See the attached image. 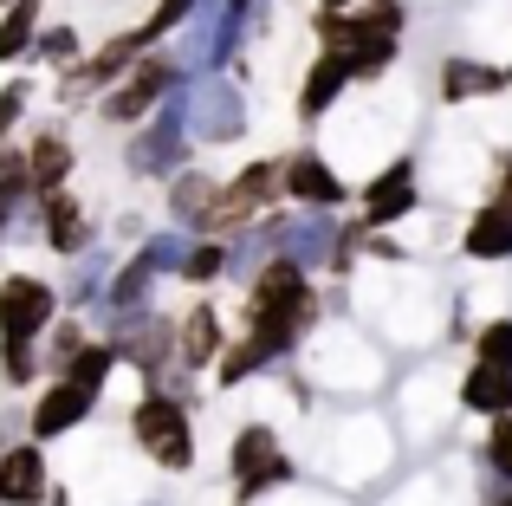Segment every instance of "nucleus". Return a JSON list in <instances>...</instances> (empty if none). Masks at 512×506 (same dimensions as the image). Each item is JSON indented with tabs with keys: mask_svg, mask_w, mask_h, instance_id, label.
Masks as SVG:
<instances>
[{
	"mask_svg": "<svg viewBox=\"0 0 512 506\" xmlns=\"http://www.w3.org/2000/svg\"><path fill=\"white\" fill-rule=\"evenodd\" d=\"M312 318H318V299H312V279H305L299 260H273L260 279H253L247 325H253V338L266 344V357L292 351V338H299Z\"/></svg>",
	"mask_w": 512,
	"mask_h": 506,
	"instance_id": "1",
	"label": "nucleus"
},
{
	"mask_svg": "<svg viewBox=\"0 0 512 506\" xmlns=\"http://www.w3.org/2000/svg\"><path fill=\"white\" fill-rule=\"evenodd\" d=\"M130 429H137V442L150 448L156 461H163V468H195V435H188V409L175 403V396H143L137 403V416H130Z\"/></svg>",
	"mask_w": 512,
	"mask_h": 506,
	"instance_id": "2",
	"label": "nucleus"
},
{
	"mask_svg": "<svg viewBox=\"0 0 512 506\" xmlns=\"http://www.w3.org/2000/svg\"><path fill=\"white\" fill-rule=\"evenodd\" d=\"M59 312V292L33 273H13L0 279V338H39Z\"/></svg>",
	"mask_w": 512,
	"mask_h": 506,
	"instance_id": "3",
	"label": "nucleus"
},
{
	"mask_svg": "<svg viewBox=\"0 0 512 506\" xmlns=\"http://www.w3.org/2000/svg\"><path fill=\"white\" fill-rule=\"evenodd\" d=\"M286 455H279V442H273V429L266 422H253V429H240V442H234V481H240V500H253V494H266L273 481H286Z\"/></svg>",
	"mask_w": 512,
	"mask_h": 506,
	"instance_id": "4",
	"label": "nucleus"
},
{
	"mask_svg": "<svg viewBox=\"0 0 512 506\" xmlns=\"http://www.w3.org/2000/svg\"><path fill=\"white\" fill-rule=\"evenodd\" d=\"M415 202H422V189H415V163L396 156V163L363 189V228H389V221L415 215Z\"/></svg>",
	"mask_w": 512,
	"mask_h": 506,
	"instance_id": "5",
	"label": "nucleus"
},
{
	"mask_svg": "<svg viewBox=\"0 0 512 506\" xmlns=\"http://www.w3.org/2000/svg\"><path fill=\"white\" fill-rule=\"evenodd\" d=\"M286 195L299 208H338L344 182H338V169H331L318 150H299V156H286Z\"/></svg>",
	"mask_w": 512,
	"mask_h": 506,
	"instance_id": "6",
	"label": "nucleus"
},
{
	"mask_svg": "<svg viewBox=\"0 0 512 506\" xmlns=\"http://www.w3.org/2000/svg\"><path fill=\"white\" fill-rule=\"evenodd\" d=\"M169 85H175V65H169V59H143L137 72L124 78V91H111V98H104V117L130 124V117H143V111H150V104L163 98Z\"/></svg>",
	"mask_w": 512,
	"mask_h": 506,
	"instance_id": "7",
	"label": "nucleus"
},
{
	"mask_svg": "<svg viewBox=\"0 0 512 506\" xmlns=\"http://www.w3.org/2000/svg\"><path fill=\"white\" fill-rule=\"evenodd\" d=\"M91 396H98V390L59 377V383H52V390L33 403V435H39V442H52V435H65L72 422H85V416H91Z\"/></svg>",
	"mask_w": 512,
	"mask_h": 506,
	"instance_id": "8",
	"label": "nucleus"
},
{
	"mask_svg": "<svg viewBox=\"0 0 512 506\" xmlns=\"http://www.w3.org/2000/svg\"><path fill=\"white\" fill-rule=\"evenodd\" d=\"M46 500V455L39 448H0V506Z\"/></svg>",
	"mask_w": 512,
	"mask_h": 506,
	"instance_id": "9",
	"label": "nucleus"
},
{
	"mask_svg": "<svg viewBox=\"0 0 512 506\" xmlns=\"http://www.w3.org/2000/svg\"><path fill=\"white\" fill-rule=\"evenodd\" d=\"M221 312H214L208 299L195 305V312L182 318V325H175V357H182L188 370H201V364H214V357H221Z\"/></svg>",
	"mask_w": 512,
	"mask_h": 506,
	"instance_id": "10",
	"label": "nucleus"
},
{
	"mask_svg": "<svg viewBox=\"0 0 512 506\" xmlns=\"http://www.w3.org/2000/svg\"><path fill=\"white\" fill-rule=\"evenodd\" d=\"M493 91H506L500 65H487V59H448V65H441V98H448V104L493 98Z\"/></svg>",
	"mask_w": 512,
	"mask_h": 506,
	"instance_id": "11",
	"label": "nucleus"
},
{
	"mask_svg": "<svg viewBox=\"0 0 512 506\" xmlns=\"http://www.w3.org/2000/svg\"><path fill=\"white\" fill-rule=\"evenodd\" d=\"M344 85H350V65L338 59V52H318V65L305 72V91H299V117H305V124L325 117L331 104L344 98Z\"/></svg>",
	"mask_w": 512,
	"mask_h": 506,
	"instance_id": "12",
	"label": "nucleus"
},
{
	"mask_svg": "<svg viewBox=\"0 0 512 506\" xmlns=\"http://www.w3.org/2000/svg\"><path fill=\"white\" fill-rule=\"evenodd\" d=\"M467 260H512V208L487 202L474 221H467Z\"/></svg>",
	"mask_w": 512,
	"mask_h": 506,
	"instance_id": "13",
	"label": "nucleus"
},
{
	"mask_svg": "<svg viewBox=\"0 0 512 506\" xmlns=\"http://www.w3.org/2000/svg\"><path fill=\"white\" fill-rule=\"evenodd\" d=\"M85 241H91L85 208H78L65 189H52V195H46V247H52V253H78Z\"/></svg>",
	"mask_w": 512,
	"mask_h": 506,
	"instance_id": "14",
	"label": "nucleus"
},
{
	"mask_svg": "<svg viewBox=\"0 0 512 506\" xmlns=\"http://www.w3.org/2000/svg\"><path fill=\"white\" fill-rule=\"evenodd\" d=\"M461 403L474 416H506L512 409V370H493V364H474L461 377Z\"/></svg>",
	"mask_w": 512,
	"mask_h": 506,
	"instance_id": "15",
	"label": "nucleus"
},
{
	"mask_svg": "<svg viewBox=\"0 0 512 506\" xmlns=\"http://www.w3.org/2000/svg\"><path fill=\"white\" fill-rule=\"evenodd\" d=\"M65 176H72V143L59 137V130H46V137L33 143V156H26V182H33L39 195L65 189Z\"/></svg>",
	"mask_w": 512,
	"mask_h": 506,
	"instance_id": "16",
	"label": "nucleus"
},
{
	"mask_svg": "<svg viewBox=\"0 0 512 506\" xmlns=\"http://www.w3.org/2000/svg\"><path fill=\"white\" fill-rule=\"evenodd\" d=\"M39 39V0H7V20H0V59H20Z\"/></svg>",
	"mask_w": 512,
	"mask_h": 506,
	"instance_id": "17",
	"label": "nucleus"
},
{
	"mask_svg": "<svg viewBox=\"0 0 512 506\" xmlns=\"http://www.w3.org/2000/svg\"><path fill=\"white\" fill-rule=\"evenodd\" d=\"M111 364H117V344H78V351L59 364V377H72V383H85V390H98V383L111 377Z\"/></svg>",
	"mask_w": 512,
	"mask_h": 506,
	"instance_id": "18",
	"label": "nucleus"
},
{
	"mask_svg": "<svg viewBox=\"0 0 512 506\" xmlns=\"http://www.w3.org/2000/svg\"><path fill=\"white\" fill-rule=\"evenodd\" d=\"M474 357L493 370H512V318H487V325L474 331Z\"/></svg>",
	"mask_w": 512,
	"mask_h": 506,
	"instance_id": "19",
	"label": "nucleus"
},
{
	"mask_svg": "<svg viewBox=\"0 0 512 506\" xmlns=\"http://www.w3.org/2000/svg\"><path fill=\"white\" fill-rule=\"evenodd\" d=\"M208 202H214V182H201V176H182V182H175V195H169V208L188 221V228L208 215Z\"/></svg>",
	"mask_w": 512,
	"mask_h": 506,
	"instance_id": "20",
	"label": "nucleus"
},
{
	"mask_svg": "<svg viewBox=\"0 0 512 506\" xmlns=\"http://www.w3.org/2000/svg\"><path fill=\"white\" fill-rule=\"evenodd\" d=\"M214 364H221V383H240L247 370H260V364H266V344H260V338H247V344H221V357H214Z\"/></svg>",
	"mask_w": 512,
	"mask_h": 506,
	"instance_id": "21",
	"label": "nucleus"
},
{
	"mask_svg": "<svg viewBox=\"0 0 512 506\" xmlns=\"http://www.w3.org/2000/svg\"><path fill=\"white\" fill-rule=\"evenodd\" d=\"M487 468L512 487V409H506V416H493V435H487Z\"/></svg>",
	"mask_w": 512,
	"mask_h": 506,
	"instance_id": "22",
	"label": "nucleus"
},
{
	"mask_svg": "<svg viewBox=\"0 0 512 506\" xmlns=\"http://www.w3.org/2000/svg\"><path fill=\"white\" fill-rule=\"evenodd\" d=\"M195 7H201V0H156V13L143 20V33H150V46H156L163 33H175V26H182V20H188Z\"/></svg>",
	"mask_w": 512,
	"mask_h": 506,
	"instance_id": "23",
	"label": "nucleus"
},
{
	"mask_svg": "<svg viewBox=\"0 0 512 506\" xmlns=\"http://www.w3.org/2000/svg\"><path fill=\"white\" fill-rule=\"evenodd\" d=\"M33 46H39V59H52V65H72L78 59V33H72V26H52V33H39Z\"/></svg>",
	"mask_w": 512,
	"mask_h": 506,
	"instance_id": "24",
	"label": "nucleus"
},
{
	"mask_svg": "<svg viewBox=\"0 0 512 506\" xmlns=\"http://www.w3.org/2000/svg\"><path fill=\"white\" fill-rule=\"evenodd\" d=\"M150 273H156V253H143V260L111 286V299H117V305H137V299H143V286H150Z\"/></svg>",
	"mask_w": 512,
	"mask_h": 506,
	"instance_id": "25",
	"label": "nucleus"
},
{
	"mask_svg": "<svg viewBox=\"0 0 512 506\" xmlns=\"http://www.w3.org/2000/svg\"><path fill=\"white\" fill-rule=\"evenodd\" d=\"M221 266H227V247L201 241L195 253H188V266H182V273H188V279H195V286H201V279H214V273H221Z\"/></svg>",
	"mask_w": 512,
	"mask_h": 506,
	"instance_id": "26",
	"label": "nucleus"
},
{
	"mask_svg": "<svg viewBox=\"0 0 512 506\" xmlns=\"http://www.w3.org/2000/svg\"><path fill=\"white\" fill-rule=\"evenodd\" d=\"M20 111H26V85H7V91H0V130H7Z\"/></svg>",
	"mask_w": 512,
	"mask_h": 506,
	"instance_id": "27",
	"label": "nucleus"
},
{
	"mask_svg": "<svg viewBox=\"0 0 512 506\" xmlns=\"http://www.w3.org/2000/svg\"><path fill=\"white\" fill-rule=\"evenodd\" d=\"M493 202H506V208H512V150L500 156V195H493Z\"/></svg>",
	"mask_w": 512,
	"mask_h": 506,
	"instance_id": "28",
	"label": "nucleus"
},
{
	"mask_svg": "<svg viewBox=\"0 0 512 506\" xmlns=\"http://www.w3.org/2000/svg\"><path fill=\"white\" fill-rule=\"evenodd\" d=\"M487 506H512V487H500V494H493V500H487Z\"/></svg>",
	"mask_w": 512,
	"mask_h": 506,
	"instance_id": "29",
	"label": "nucleus"
},
{
	"mask_svg": "<svg viewBox=\"0 0 512 506\" xmlns=\"http://www.w3.org/2000/svg\"><path fill=\"white\" fill-rule=\"evenodd\" d=\"M318 7H350V0H318Z\"/></svg>",
	"mask_w": 512,
	"mask_h": 506,
	"instance_id": "30",
	"label": "nucleus"
},
{
	"mask_svg": "<svg viewBox=\"0 0 512 506\" xmlns=\"http://www.w3.org/2000/svg\"><path fill=\"white\" fill-rule=\"evenodd\" d=\"M506 85H512V72H506Z\"/></svg>",
	"mask_w": 512,
	"mask_h": 506,
	"instance_id": "31",
	"label": "nucleus"
},
{
	"mask_svg": "<svg viewBox=\"0 0 512 506\" xmlns=\"http://www.w3.org/2000/svg\"><path fill=\"white\" fill-rule=\"evenodd\" d=\"M0 7H7V0H0Z\"/></svg>",
	"mask_w": 512,
	"mask_h": 506,
	"instance_id": "32",
	"label": "nucleus"
}]
</instances>
